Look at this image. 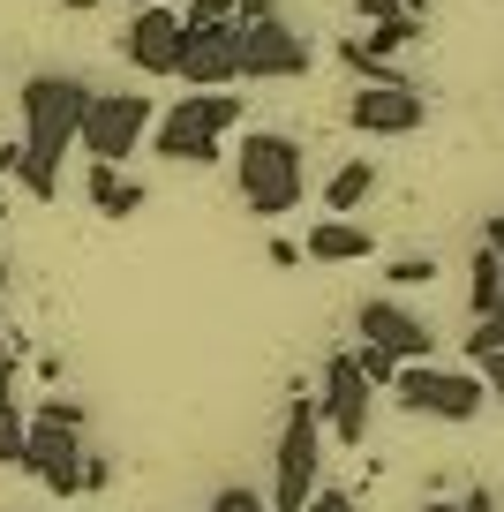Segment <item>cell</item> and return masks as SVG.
<instances>
[{
	"label": "cell",
	"mask_w": 504,
	"mask_h": 512,
	"mask_svg": "<svg viewBox=\"0 0 504 512\" xmlns=\"http://www.w3.org/2000/svg\"><path fill=\"white\" fill-rule=\"evenodd\" d=\"M392 400L407 407V415H429V422H474L489 407L482 377L474 369H437V362H407L392 377Z\"/></svg>",
	"instance_id": "cell-5"
},
{
	"label": "cell",
	"mask_w": 504,
	"mask_h": 512,
	"mask_svg": "<svg viewBox=\"0 0 504 512\" xmlns=\"http://www.w3.org/2000/svg\"><path fill=\"white\" fill-rule=\"evenodd\" d=\"M234 189H241V204H249L256 219H286V211H301V196H309V159H301V144L279 136V128H249L234 144Z\"/></svg>",
	"instance_id": "cell-2"
},
{
	"label": "cell",
	"mask_w": 504,
	"mask_h": 512,
	"mask_svg": "<svg viewBox=\"0 0 504 512\" xmlns=\"http://www.w3.org/2000/svg\"><path fill=\"white\" fill-rule=\"evenodd\" d=\"M0 422H23V407H16V369H0Z\"/></svg>",
	"instance_id": "cell-28"
},
{
	"label": "cell",
	"mask_w": 504,
	"mask_h": 512,
	"mask_svg": "<svg viewBox=\"0 0 504 512\" xmlns=\"http://www.w3.org/2000/svg\"><path fill=\"white\" fill-rule=\"evenodd\" d=\"M241 76L249 83H294V76H309V46H301L279 16L249 23V31H241Z\"/></svg>",
	"instance_id": "cell-11"
},
{
	"label": "cell",
	"mask_w": 504,
	"mask_h": 512,
	"mask_svg": "<svg viewBox=\"0 0 504 512\" xmlns=\"http://www.w3.org/2000/svg\"><path fill=\"white\" fill-rule=\"evenodd\" d=\"M422 121H429V106H422L414 83H399V91H354L347 98V128H362V136H414Z\"/></svg>",
	"instance_id": "cell-12"
},
{
	"label": "cell",
	"mask_w": 504,
	"mask_h": 512,
	"mask_svg": "<svg viewBox=\"0 0 504 512\" xmlns=\"http://www.w3.org/2000/svg\"><path fill=\"white\" fill-rule=\"evenodd\" d=\"M234 128H241V98L234 91H189V98H174V106H158V121H151L143 144H151L166 166H219V151H226Z\"/></svg>",
	"instance_id": "cell-3"
},
{
	"label": "cell",
	"mask_w": 504,
	"mask_h": 512,
	"mask_svg": "<svg viewBox=\"0 0 504 512\" xmlns=\"http://www.w3.org/2000/svg\"><path fill=\"white\" fill-rule=\"evenodd\" d=\"M136 8H174V0H136Z\"/></svg>",
	"instance_id": "cell-36"
},
{
	"label": "cell",
	"mask_w": 504,
	"mask_h": 512,
	"mask_svg": "<svg viewBox=\"0 0 504 512\" xmlns=\"http://www.w3.org/2000/svg\"><path fill=\"white\" fill-rule=\"evenodd\" d=\"M16 174V136H0V181Z\"/></svg>",
	"instance_id": "cell-32"
},
{
	"label": "cell",
	"mask_w": 504,
	"mask_h": 512,
	"mask_svg": "<svg viewBox=\"0 0 504 512\" xmlns=\"http://www.w3.org/2000/svg\"><path fill=\"white\" fill-rule=\"evenodd\" d=\"M0 302H8V256H0Z\"/></svg>",
	"instance_id": "cell-34"
},
{
	"label": "cell",
	"mask_w": 504,
	"mask_h": 512,
	"mask_svg": "<svg viewBox=\"0 0 504 512\" xmlns=\"http://www.w3.org/2000/svg\"><path fill=\"white\" fill-rule=\"evenodd\" d=\"M61 8H106V0H61Z\"/></svg>",
	"instance_id": "cell-35"
},
{
	"label": "cell",
	"mask_w": 504,
	"mask_h": 512,
	"mask_svg": "<svg viewBox=\"0 0 504 512\" xmlns=\"http://www.w3.org/2000/svg\"><path fill=\"white\" fill-rule=\"evenodd\" d=\"M279 16V0H234V31H249V23H271Z\"/></svg>",
	"instance_id": "cell-25"
},
{
	"label": "cell",
	"mask_w": 504,
	"mask_h": 512,
	"mask_svg": "<svg viewBox=\"0 0 504 512\" xmlns=\"http://www.w3.org/2000/svg\"><path fill=\"white\" fill-rule=\"evenodd\" d=\"M467 302H474V317L504 302V264L489 249H474V264H467Z\"/></svg>",
	"instance_id": "cell-19"
},
{
	"label": "cell",
	"mask_w": 504,
	"mask_h": 512,
	"mask_svg": "<svg viewBox=\"0 0 504 512\" xmlns=\"http://www.w3.org/2000/svg\"><path fill=\"white\" fill-rule=\"evenodd\" d=\"M316 490H324V415H316L309 384H294L286 422H279V452H271V490H264V505H271V512H301Z\"/></svg>",
	"instance_id": "cell-4"
},
{
	"label": "cell",
	"mask_w": 504,
	"mask_h": 512,
	"mask_svg": "<svg viewBox=\"0 0 504 512\" xmlns=\"http://www.w3.org/2000/svg\"><path fill=\"white\" fill-rule=\"evenodd\" d=\"M151 121H158V106L143 91H98L91 113H83V128H76V144L91 151V166H121L128 151L151 136Z\"/></svg>",
	"instance_id": "cell-6"
},
{
	"label": "cell",
	"mask_w": 504,
	"mask_h": 512,
	"mask_svg": "<svg viewBox=\"0 0 504 512\" xmlns=\"http://www.w3.org/2000/svg\"><path fill=\"white\" fill-rule=\"evenodd\" d=\"M211 23H234V0H189L181 31H211Z\"/></svg>",
	"instance_id": "cell-22"
},
{
	"label": "cell",
	"mask_w": 504,
	"mask_h": 512,
	"mask_svg": "<svg viewBox=\"0 0 504 512\" xmlns=\"http://www.w3.org/2000/svg\"><path fill=\"white\" fill-rule=\"evenodd\" d=\"M474 377H482V392H504V354H482V362H474Z\"/></svg>",
	"instance_id": "cell-27"
},
{
	"label": "cell",
	"mask_w": 504,
	"mask_h": 512,
	"mask_svg": "<svg viewBox=\"0 0 504 512\" xmlns=\"http://www.w3.org/2000/svg\"><path fill=\"white\" fill-rule=\"evenodd\" d=\"M339 61L362 76V91H399V83H407V76H399V68L384 61L377 46H369V38H347V46H339Z\"/></svg>",
	"instance_id": "cell-18"
},
{
	"label": "cell",
	"mask_w": 504,
	"mask_h": 512,
	"mask_svg": "<svg viewBox=\"0 0 504 512\" xmlns=\"http://www.w3.org/2000/svg\"><path fill=\"white\" fill-rule=\"evenodd\" d=\"M211 512H271V505H264V490L234 482V490H219V497H211Z\"/></svg>",
	"instance_id": "cell-23"
},
{
	"label": "cell",
	"mask_w": 504,
	"mask_h": 512,
	"mask_svg": "<svg viewBox=\"0 0 504 512\" xmlns=\"http://www.w3.org/2000/svg\"><path fill=\"white\" fill-rule=\"evenodd\" d=\"M128 68L143 76H174V53H181V8H136V23L121 31Z\"/></svg>",
	"instance_id": "cell-13"
},
{
	"label": "cell",
	"mask_w": 504,
	"mask_h": 512,
	"mask_svg": "<svg viewBox=\"0 0 504 512\" xmlns=\"http://www.w3.org/2000/svg\"><path fill=\"white\" fill-rule=\"evenodd\" d=\"M452 512H497V497H489V490H467V497H459Z\"/></svg>",
	"instance_id": "cell-30"
},
{
	"label": "cell",
	"mask_w": 504,
	"mask_h": 512,
	"mask_svg": "<svg viewBox=\"0 0 504 512\" xmlns=\"http://www.w3.org/2000/svg\"><path fill=\"white\" fill-rule=\"evenodd\" d=\"M0 467H23V422H0Z\"/></svg>",
	"instance_id": "cell-26"
},
{
	"label": "cell",
	"mask_w": 504,
	"mask_h": 512,
	"mask_svg": "<svg viewBox=\"0 0 504 512\" xmlns=\"http://www.w3.org/2000/svg\"><path fill=\"white\" fill-rule=\"evenodd\" d=\"M377 392H369V377L354 369V354H331L324 362V392H316V415H324V437H339L347 452L369 445V415H377Z\"/></svg>",
	"instance_id": "cell-7"
},
{
	"label": "cell",
	"mask_w": 504,
	"mask_h": 512,
	"mask_svg": "<svg viewBox=\"0 0 504 512\" xmlns=\"http://www.w3.org/2000/svg\"><path fill=\"white\" fill-rule=\"evenodd\" d=\"M174 76L189 91H234L241 83V31L234 23H211V31H181Z\"/></svg>",
	"instance_id": "cell-8"
},
{
	"label": "cell",
	"mask_w": 504,
	"mask_h": 512,
	"mask_svg": "<svg viewBox=\"0 0 504 512\" xmlns=\"http://www.w3.org/2000/svg\"><path fill=\"white\" fill-rule=\"evenodd\" d=\"M369 249H377V234H369V226H354V219L309 226V264H362Z\"/></svg>",
	"instance_id": "cell-16"
},
{
	"label": "cell",
	"mask_w": 504,
	"mask_h": 512,
	"mask_svg": "<svg viewBox=\"0 0 504 512\" xmlns=\"http://www.w3.org/2000/svg\"><path fill=\"white\" fill-rule=\"evenodd\" d=\"M354 332H362V347H377V354H392L399 369L407 362H429V347H437V339H429V324L414 317V309H399V302H362L354 309Z\"/></svg>",
	"instance_id": "cell-9"
},
{
	"label": "cell",
	"mask_w": 504,
	"mask_h": 512,
	"mask_svg": "<svg viewBox=\"0 0 504 512\" xmlns=\"http://www.w3.org/2000/svg\"><path fill=\"white\" fill-rule=\"evenodd\" d=\"M83 460H91V452H83L76 430H38V422H23V467H31L53 497H83Z\"/></svg>",
	"instance_id": "cell-10"
},
{
	"label": "cell",
	"mask_w": 504,
	"mask_h": 512,
	"mask_svg": "<svg viewBox=\"0 0 504 512\" xmlns=\"http://www.w3.org/2000/svg\"><path fill=\"white\" fill-rule=\"evenodd\" d=\"M354 16L369 23V46H377L384 61H392L399 46H414V38H422V16H407L399 0H354Z\"/></svg>",
	"instance_id": "cell-15"
},
{
	"label": "cell",
	"mask_w": 504,
	"mask_h": 512,
	"mask_svg": "<svg viewBox=\"0 0 504 512\" xmlns=\"http://www.w3.org/2000/svg\"><path fill=\"white\" fill-rule=\"evenodd\" d=\"M377 189H384V174L369 159H339V166H331V181H324V211H331V219H354Z\"/></svg>",
	"instance_id": "cell-14"
},
{
	"label": "cell",
	"mask_w": 504,
	"mask_h": 512,
	"mask_svg": "<svg viewBox=\"0 0 504 512\" xmlns=\"http://www.w3.org/2000/svg\"><path fill=\"white\" fill-rule=\"evenodd\" d=\"M83 189H91L98 219H136V211H143V189H136V181H121L113 166H91V174H83Z\"/></svg>",
	"instance_id": "cell-17"
},
{
	"label": "cell",
	"mask_w": 504,
	"mask_h": 512,
	"mask_svg": "<svg viewBox=\"0 0 504 512\" xmlns=\"http://www.w3.org/2000/svg\"><path fill=\"white\" fill-rule=\"evenodd\" d=\"M301 512H354V497H347V490H316Z\"/></svg>",
	"instance_id": "cell-29"
},
{
	"label": "cell",
	"mask_w": 504,
	"mask_h": 512,
	"mask_svg": "<svg viewBox=\"0 0 504 512\" xmlns=\"http://www.w3.org/2000/svg\"><path fill=\"white\" fill-rule=\"evenodd\" d=\"M399 8H407V16H429V8H437V0H399Z\"/></svg>",
	"instance_id": "cell-33"
},
{
	"label": "cell",
	"mask_w": 504,
	"mask_h": 512,
	"mask_svg": "<svg viewBox=\"0 0 504 512\" xmlns=\"http://www.w3.org/2000/svg\"><path fill=\"white\" fill-rule=\"evenodd\" d=\"M482 249H489V256H497V264H504V211H497V219H489V234H482Z\"/></svg>",
	"instance_id": "cell-31"
},
{
	"label": "cell",
	"mask_w": 504,
	"mask_h": 512,
	"mask_svg": "<svg viewBox=\"0 0 504 512\" xmlns=\"http://www.w3.org/2000/svg\"><path fill=\"white\" fill-rule=\"evenodd\" d=\"M38 430H76V437H83V407H76V400H61V392H53V400L38 407Z\"/></svg>",
	"instance_id": "cell-21"
},
{
	"label": "cell",
	"mask_w": 504,
	"mask_h": 512,
	"mask_svg": "<svg viewBox=\"0 0 504 512\" xmlns=\"http://www.w3.org/2000/svg\"><path fill=\"white\" fill-rule=\"evenodd\" d=\"M91 83L83 76H31L23 83V144H16V181L31 204H53L61 196V166L68 144H76L83 113H91Z\"/></svg>",
	"instance_id": "cell-1"
},
{
	"label": "cell",
	"mask_w": 504,
	"mask_h": 512,
	"mask_svg": "<svg viewBox=\"0 0 504 512\" xmlns=\"http://www.w3.org/2000/svg\"><path fill=\"white\" fill-rule=\"evenodd\" d=\"M482 354H504V302L467 324V362H482Z\"/></svg>",
	"instance_id": "cell-20"
},
{
	"label": "cell",
	"mask_w": 504,
	"mask_h": 512,
	"mask_svg": "<svg viewBox=\"0 0 504 512\" xmlns=\"http://www.w3.org/2000/svg\"><path fill=\"white\" fill-rule=\"evenodd\" d=\"M429 272H437L429 256H399V264H392V272H384V279H392V287H422Z\"/></svg>",
	"instance_id": "cell-24"
}]
</instances>
